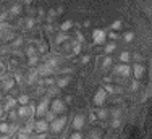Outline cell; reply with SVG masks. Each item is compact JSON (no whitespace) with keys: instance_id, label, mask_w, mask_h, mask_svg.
I'll use <instances>...</instances> for the list:
<instances>
[{"instance_id":"obj_1","label":"cell","mask_w":152,"mask_h":139,"mask_svg":"<svg viewBox=\"0 0 152 139\" xmlns=\"http://www.w3.org/2000/svg\"><path fill=\"white\" fill-rule=\"evenodd\" d=\"M113 73L118 76H123V78H126V76H129L133 73V68L129 67L128 63H121V65H117V67L113 68Z\"/></svg>"},{"instance_id":"obj_2","label":"cell","mask_w":152,"mask_h":139,"mask_svg":"<svg viewBox=\"0 0 152 139\" xmlns=\"http://www.w3.org/2000/svg\"><path fill=\"white\" fill-rule=\"evenodd\" d=\"M65 126H66V116H57L55 121L50 123V129H52L53 133H60Z\"/></svg>"},{"instance_id":"obj_3","label":"cell","mask_w":152,"mask_h":139,"mask_svg":"<svg viewBox=\"0 0 152 139\" xmlns=\"http://www.w3.org/2000/svg\"><path fill=\"white\" fill-rule=\"evenodd\" d=\"M105 37H107V34L102 29H94L92 31V41L96 44H104L105 42Z\"/></svg>"},{"instance_id":"obj_4","label":"cell","mask_w":152,"mask_h":139,"mask_svg":"<svg viewBox=\"0 0 152 139\" xmlns=\"http://www.w3.org/2000/svg\"><path fill=\"white\" fill-rule=\"evenodd\" d=\"M50 108H52V112L55 113V115H58L65 110V102L60 100V99H55V100H52V104H50Z\"/></svg>"},{"instance_id":"obj_5","label":"cell","mask_w":152,"mask_h":139,"mask_svg":"<svg viewBox=\"0 0 152 139\" xmlns=\"http://www.w3.org/2000/svg\"><path fill=\"white\" fill-rule=\"evenodd\" d=\"M105 99H107V92H105V89L100 87V89L96 92V96H94V104H96V105H102L104 102H105Z\"/></svg>"},{"instance_id":"obj_6","label":"cell","mask_w":152,"mask_h":139,"mask_svg":"<svg viewBox=\"0 0 152 139\" xmlns=\"http://www.w3.org/2000/svg\"><path fill=\"white\" fill-rule=\"evenodd\" d=\"M34 129L37 131V134L45 133V131L49 129V123H47L45 120H37V121L34 123Z\"/></svg>"},{"instance_id":"obj_7","label":"cell","mask_w":152,"mask_h":139,"mask_svg":"<svg viewBox=\"0 0 152 139\" xmlns=\"http://www.w3.org/2000/svg\"><path fill=\"white\" fill-rule=\"evenodd\" d=\"M47 107H49V100H42L41 104L36 107V115H37V116H44L47 113Z\"/></svg>"},{"instance_id":"obj_8","label":"cell","mask_w":152,"mask_h":139,"mask_svg":"<svg viewBox=\"0 0 152 139\" xmlns=\"http://www.w3.org/2000/svg\"><path fill=\"white\" fill-rule=\"evenodd\" d=\"M73 128L75 129H81L83 126H84V116H81V115H76L75 118H73Z\"/></svg>"},{"instance_id":"obj_9","label":"cell","mask_w":152,"mask_h":139,"mask_svg":"<svg viewBox=\"0 0 152 139\" xmlns=\"http://www.w3.org/2000/svg\"><path fill=\"white\" fill-rule=\"evenodd\" d=\"M133 75H134L136 79H139L141 76L144 75V67L142 65H134V67H133Z\"/></svg>"},{"instance_id":"obj_10","label":"cell","mask_w":152,"mask_h":139,"mask_svg":"<svg viewBox=\"0 0 152 139\" xmlns=\"http://www.w3.org/2000/svg\"><path fill=\"white\" fill-rule=\"evenodd\" d=\"M68 83H70V78H58V79H55V86L58 87V89H61V87H66Z\"/></svg>"},{"instance_id":"obj_11","label":"cell","mask_w":152,"mask_h":139,"mask_svg":"<svg viewBox=\"0 0 152 139\" xmlns=\"http://www.w3.org/2000/svg\"><path fill=\"white\" fill-rule=\"evenodd\" d=\"M10 133H12V126L7 121L0 123V134H10Z\"/></svg>"},{"instance_id":"obj_12","label":"cell","mask_w":152,"mask_h":139,"mask_svg":"<svg viewBox=\"0 0 152 139\" xmlns=\"http://www.w3.org/2000/svg\"><path fill=\"white\" fill-rule=\"evenodd\" d=\"M55 118H57V115H55V113H53L52 110H47V113H45V121L47 123H52V121H55Z\"/></svg>"},{"instance_id":"obj_13","label":"cell","mask_w":152,"mask_h":139,"mask_svg":"<svg viewBox=\"0 0 152 139\" xmlns=\"http://www.w3.org/2000/svg\"><path fill=\"white\" fill-rule=\"evenodd\" d=\"M129 58H131V53H129V52H121V53H120V60L123 61V63L129 61Z\"/></svg>"},{"instance_id":"obj_14","label":"cell","mask_w":152,"mask_h":139,"mask_svg":"<svg viewBox=\"0 0 152 139\" xmlns=\"http://www.w3.org/2000/svg\"><path fill=\"white\" fill-rule=\"evenodd\" d=\"M18 139H29L31 136H29V133L28 131H24V129H21L20 133H18V136H16Z\"/></svg>"},{"instance_id":"obj_15","label":"cell","mask_w":152,"mask_h":139,"mask_svg":"<svg viewBox=\"0 0 152 139\" xmlns=\"http://www.w3.org/2000/svg\"><path fill=\"white\" fill-rule=\"evenodd\" d=\"M13 84H15L13 79H5L3 81V89H10V87H13Z\"/></svg>"},{"instance_id":"obj_16","label":"cell","mask_w":152,"mask_h":139,"mask_svg":"<svg viewBox=\"0 0 152 139\" xmlns=\"http://www.w3.org/2000/svg\"><path fill=\"white\" fill-rule=\"evenodd\" d=\"M18 102H20L21 105H26L28 102H29V97H28V96H24V94H23V96H20V97H18Z\"/></svg>"},{"instance_id":"obj_17","label":"cell","mask_w":152,"mask_h":139,"mask_svg":"<svg viewBox=\"0 0 152 139\" xmlns=\"http://www.w3.org/2000/svg\"><path fill=\"white\" fill-rule=\"evenodd\" d=\"M115 47H117V44L115 42H112V44H108V45H105V53H112L115 50Z\"/></svg>"},{"instance_id":"obj_18","label":"cell","mask_w":152,"mask_h":139,"mask_svg":"<svg viewBox=\"0 0 152 139\" xmlns=\"http://www.w3.org/2000/svg\"><path fill=\"white\" fill-rule=\"evenodd\" d=\"M42 84H45V86H53V84H55V79L53 78H44L42 79Z\"/></svg>"},{"instance_id":"obj_19","label":"cell","mask_w":152,"mask_h":139,"mask_svg":"<svg viewBox=\"0 0 152 139\" xmlns=\"http://www.w3.org/2000/svg\"><path fill=\"white\" fill-rule=\"evenodd\" d=\"M37 60H39V55H37V53H34V55H29V65H31V67L37 63Z\"/></svg>"},{"instance_id":"obj_20","label":"cell","mask_w":152,"mask_h":139,"mask_svg":"<svg viewBox=\"0 0 152 139\" xmlns=\"http://www.w3.org/2000/svg\"><path fill=\"white\" fill-rule=\"evenodd\" d=\"M15 104H16V102L13 100V99H10V100L7 102V105H5V107H7V110H12V108L15 107Z\"/></svg>"},{"instance_id":"obj_21","label":"cell","mask_w":152,"mask_h":139,"mask_svg":"<svg viewBox=\"0 0 152 139\" xmlns=\"http://www.w3.org/2000/svg\"><path fill=\"white\" fill-rule=\"evenodd\" d=\"M79 50H81V44H79V42H75V44H73V53H79Z\"/></svg>"},{"instance_id":"obj_22","label":"cell","mask_w":152,"mask_h":139,"mask_svg":"<svg viewBox=\"0 0 152 139\" xmlns=\"http://www.w3.org/2000/svg\"><path fill=\"white\" fill-rule=\"evenodd\" d=\"M110 63H112V58L110 57H105V58H104V63H102V68H107Z\"/></svg>"},{"instance_id":"obj_23","label":"cell","mask_w":152,"mask_h":139,"mask_svg":"<svg viewBox=\"0 0 152 139\" xmlns=\"http://www.w3.org/2000/svg\"><path fill=\"white\" fill-rule=\"evenodd\" d=\"M133 37H134V34H133V32H126V34H125V41L126 42H131Z\"/></svg>"},{"instance_id":"obj_24","label":"cell","mask_w":152,"mask_h":139,"mask_svg":"<svg viewBox=\"0 0 152 139\" xmlns=\"http://www.w3.org/2000/svg\"><path fill=\"white\" fill-rule=\"evenodd\" d=\"M70 28H71V21H66V23L61 24V31H68Z\"/></svg>"},{"instance_id":"obj_25","label":"cell","mask_w":152,"mask_h":139,"mask_svg":"<svg viewBox=\"0 0 152 139\" xmlns=\"http://www.w3.org/2000/svg\"><path fill=\"white\" fill-rule=\"evenodd\" d=\"M20 12H21V7H20V5H15V7L12 8V15H18Z\"/></svg>"},{"instance_id":"obj_26","label":"cell","mask_w":152,"mask_h":139,"mask_svg":"<svg viewBox=\"0 0 152 139\" xmlns=\"http://www.w3.org/2000/svg\"><path fill=\"white\" fill-rule=\"evenodd\" d=\"M70 139H83V134L76 131V133H73V134H71V136H70Z\"/></svg>"},{"instance_id":"obj_27","label":"cell","mask_w":152,"mask_h":139,"mask_svg":"<svg viewBox=\"0 0 152 139\" xmlns=\"http://www.w3.org/2000/svg\"><path fill=\"white\" fill-rule=\"evenodd\" d=\"M21 44H23V39L20 37V39H16V41H13V44H12V45H13V47H20Z\"/></svg>"},{"instance_id":"obj_28","label":"cell","mask_w":152,"mask_h":139,"mask_svg":"<svg viewBox=\"0 0 152 139\" xmlns=\"http://www.w3.org/2000/svg\"><path fill=\"white\" fill-rule=\"evenodd\" d=\"M121 28V21H115L113 24H112V29H120Z\"/></svg>"},{"instance_id":"obj_29","label":"cell","mask_w":152,"mask_h":139,"mask_svg":"<svg viewBox=\"0 0 152 139\" xmlns=\"http://www.w3.org/2000/svg\"><path fill=\"white\" fill-rule=\"evenodd\" d=\"M99 118H107V110H99Z\"/></svg>"},{"instance_id":"obj_30","label":"cell","mask_w":152,"mask_h":139,"mask_svg":"<svg viewBox=\"0 0 152 139\" xmlns=\"http://www.w3.org/2000/svg\"><path fill=\"white\" fill-rule=\"evenodd\" d=\"M65 39H66V36H63V34H60L58 37H57V44H60L61 41H65Z\"/></svg>"},{"instance_id":"obj_31","label":"cell","mask_w":152,"mask_h":139,"mask_svg":"<svg viewBox=\"0 0 152 139\" xmlns=\"http://www.w3.org/2000/svg\"><path fill=\"white\" fill-rule=\"evenodd\" d=\"M112 126H113V128H115V126H120V120H118V118L113 120V121H112Z\"/></svg>"},{"instance_id":"obj_32","label":"cell","mask_w":152,"mask_h":139,"mask_svg":"<svg viewBox=\"0 0 152 139\" xmlns=\"http://www.w3.org/2000/svg\"><path fill=\"white\" fill-rule=\"evenodd\" d=\"M32 24H34V21H32V20H28L26 21V28H32Z\"/></svg>"},{"instance_id":"obj_33","label":"cell","mask_w":152,"mask_h":139,"mask_svg":"<svg viewBox=\"0 0 152 139\" xmlns=\"http://www.w3.org/2000/svg\"><path fill=\"white\" fill-rule=\"evenodd\" d=\"M96 120H97L96 113H91V123H96Z\"/></svg>"},{"instance_id":"obj_34","label":"cell","mask_w":152,"mask_h":139,"mask_svg":"<svg viewBox=\"0 0 152 139\" xmlns=\"http://www.w3.org/2000/svg\"><path fill=\"white\" fill-rule=\"evenodd\" d=\"M131 89H133V91H134V89H137V83H136V81L131 84Z\"/></svg>"},{"instance_id":"obj_35","label":"cell","mask_w":152,"mask_h":139,"mask_svg":"<svg viewBox=\"0 0 152 139\" xmlns=\"http://www.w3.org/2000/svg\"><path fill=\"white\" fill-rule=\"evenodd\" d=\"M0 139H10V136H0Z\"/></svg>"},{"instance_id":"obj_36","label":"cell","mask_w":152,"mask_h":139,"mask_svg":"<svg viewBox=\"0 0 152 139\" xmlns=\"http://www.w3.org/2000/svg\"><path fill=\"white\" fill-rule=\"evenodd\" d=\"M0 116H2V108H0Z\"/></svg>"}]
</instances>
